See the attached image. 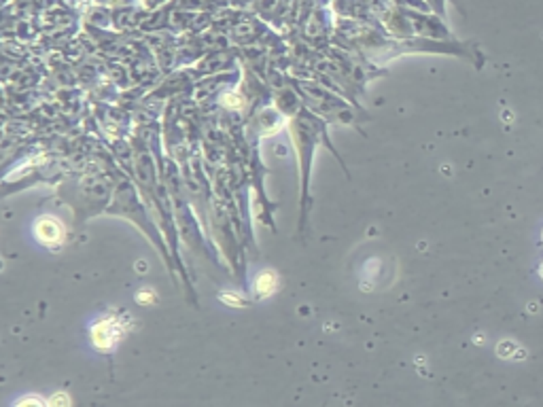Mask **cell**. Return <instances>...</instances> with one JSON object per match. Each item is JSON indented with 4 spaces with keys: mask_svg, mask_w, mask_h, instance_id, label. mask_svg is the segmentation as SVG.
<instances>
[{
    "mask_svg": "<svg viewBox=\"0 0 543 407\" xmlns=\"http://www.w3.org/2000/svg\"><path fill=\"white\" fill-rule=\"evenodd\" d=\"M68 403H70V399L64 392H58L56 397L49 399V405H54V407H62V405H68Z\"/></svg>",
    "mask_w": 543,
    "mask_h": 407,
    "instance_id": "obj_5",
    "label": "cell"
},
{
    "mask_svg": "<svg viewBox=\"0 0 543 407\" xmlns=\"http://www.w3.org/2000/svg\"><path fill=\"white\" fill-rule=\"evenodd\" d=\"M139 299H141V301H149V299H153V297L147 295V293H143V295H139Z\"/></svg>",
    "mask_w": 543,
    "mask_h": 407,
    "instance_id": "obj_7",
    "label": "cell"
},
{
    "mask_svg": "<svg viewBox=\"0 0 543 407\" xmlns=\"http://www.w3.org/2000/svg\"><path fill=\"white\" fill-rule=\"evenodd\" d=\"M293 141L295 147L299 151L301 157V221H299V230H304L306 223V212H308V176H310V159H312V149L319 141L321 134V125L314 117L310 115H299L293 119Z\"/></svg>",
    "mask_w": 543,
    "mask_h": 407,
    "instance_id": "obj_1",
    "label": "cell"
},
{
    "mask_svg": "<svg viewBox=\"0 0 543 407\" xmlns=\"http://www.w3.org/2000/svg\"><path fill=\"white\" fill-rule=\"evenodd\" d=\"M19 405H22V407H26V405H36V407H40V405H42V401H40V399H36V397H28V399L19 401Z\"/></svg>",
    "mask_w": 543,
    "mask_h": 407,
    "instance_id": "obj_6",
    "label": "cell"
},
{
    "mask_svg": "<svg viewBox=\"0 0 543 407\" xmlns=\"http://www.w3.org/2000/svg\"><path fill=\"white\" fill-rule=\"evenodd\" d=\"M34 234L38 242L47 246H60L64 242V225L56 216H42L34 225Z\"/></svg>",
    "mask_w": 543,
    "mask_h": 407,
    "instance_id": "obj_2",
    "label": "cell"
},
{
    "mask_svg": "<svg viewBox=\"0 0 543 407\" xmlns=\"http://www.w3.org/2000/svg\"><path fill=\"white\" fill-rule=\"evenodd\" d=\"M541 276H543V265H541Z\"/></svg>",
    "mask_w": 543,
    "mask_h": 407,
    "instance_id": "obj_8",
    "label": "cell"
},
{
    "mask_svg": "<svg viewBox=\"0 0 543 407\" xmlns=\"http://www.w3.org/2000/svg\"><path fill=\"white\" fill-rule=\"evenodd\" d=\"M119 325H117V321H100L94 329H92V340H94V344L98 346V348H102V350H109V348H113V344L117 342V337H119Z\"/></svg>",
    "mask_w": 543,
    "mask_h": 407,
    "instance_id": "obj_3",
    "label": "cell"
},
{
    "mask_svg": "<svg viewBox=\"0 0 543 407\" xmlns=\"http://www.w3.org/2000/svg\"><path fill=\"white\" fill-rule=\"evenodd\" d=\"M274 287H276V276H274V274H269V271H265V274L259 276L255 289H257L259 297H265V295H269L272 291H274Z\"/></svg>",
    "mask_w": 543,
    "mask_h": 407,
    "instance_id": "obj_4",
    "label": "cell"
}]
</instances>
